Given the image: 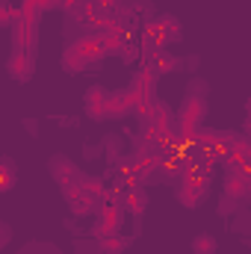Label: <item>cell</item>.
<instances>
[{"label":"cell","instance_id":"15","mask_svg":"<svg viewBox=\"0 0 251 254\" xmlns=\"http://www.w3.org/2000/svg\"><path fill=\"white\" fill-rule=\"evenodd\" d=\"M95 246L101 254H125L130 246V237H125L122 231L116 234H104V237H95Z\"/></svg>","mask_w":251,"mask_h":254},{"label":"cell","instance_id":"18","mask_svg":"<svg viewBox=\"0 0 251 254\" xmlns=\"http://www.w3.org/2000/svg\"><path fill=\"white\" fill-rule=\"evenodd\" d=\"M157 21H160V27H163V36H166V42H169V45L184 39V24H181L175 15H160Z\"/></svg>","mask_w":251,"mask_h":254},{"label":"cell","instance_id":"14","mask_svg":"<svg viewBox=\"0 0 251 254\" xmlns=\"http://www.w3.org/2000/svg\"><path fill=\"white\" fill-rule=\"evenodd\" d=\"M113 24L127 33V36H133V33H139L142 30V18H139V12L133 9V6H119V12L113 15Z\"/></svg>","mask_w":251,"mask_h":254},{"label":"cell","instance_id":"19","mask_svg":"<svg viewBox=\"0 0 251 254\" xmlns=\"http://www.w3.org/2000/svg\"><path fill=\"white\" fill-rule=\"evenodd\" d=\"M104 154H107L110 172L122 166V157H125V154H122V142H119V136H107V139H104Z\"/></svg>","mask_w":251,"mask_h":254},{"label":"cell","instance_id":"11","mask_svg":"<svg viewBox=\"0 0 251 254\" xmlns=\"http://www.w3.org/2000/svg\"><path fill=\"white\" fill-rule=\"evenodd\" d=\"M65 195V204H68V210L77 216V219H86V216H95V210H98V201H92L86 192L80 190V184H74V187H68L63 190Z\"/></svg>","mask_w":251,"mask_h":254},{"label":"cell","instance_id":"26","mask_svg":"<svg viewBox=\"0 0 251 254\" xmlns=\"http://www.w3.org/2000/svg\"><path fill=\"white\" fill-rule=\"evenodd\" d=\"M237 210H240V201H237V198L225 195V198L219 201V216H234Z\"/></svg>","mask_w":251,"mask_h":254},{"label":"cell","instance_id":"31","mask_svg":"<svg viewBox=\"0 0 251 254\" xmlns=\"http://www.w3.org/2000/svg\"><path fill=\"white\" fill-rule=\"evenodd\" d=\"M9 237H12V231H9L6 225H0V249H3L6 243H9Z\"/></svg>","mask_w":251,"mask_h":254},{"label":"cell","instance_id":"2","mask_svg":"<svg viewBox=\"0 0 251 254\" xmlns=\"http://www.w3.org/2000/svg\"><path fill=\"white\" fill-rule=\"evenodd\" d=\"M204 119H207V98H201V95H187V101L175 113V125L189 130V133L204 127Z\"/></svg>","mask_w":251,"mask_h":254},{"label":"cell","instance_id":"8","mask_svg":"<svg viewBox=\"0 0 251 254\" xmlns=\"http://www.w3.org/2000/svg\"><path fill=\"white\" fill-rule=\"evenodd\" d=\"M51 178L57 181V187H63V190H68V187H74L77 181H80V169H77V163L74 160H68V157H63V154H57V157H51Z\"/></svg>","mask_w":251,"mask_h":254},{"label":"cell","instance_id":"25","mask_svg":"<svg viewBox=\"0 0 251 254\" xmlns=\"http://www.w3.org/2000/svg\"><path fill=\"white\" fill-rule=\"evenodd\" d=\"M54 6H57V0H21V12H30V15H39Z\"/></svg>","mask_w":251,"mask_h":254},{"label":"cell","instance_id":"7","mask_svg":"<svg viewBox=\"0 0 251 254\" xmlns=\"http://www.w3.org/2000/svg\"><path fill=\"white\" fill-rule=\"evenodd\" d=\"M142 42H139V51H142V60H148V57H154L157 51H166V36H163V27H160V21L157 18H151V21H145L142 24Z\"/></svg>","mask_w":251,"mask_h":254},{"label":"cell","instance_id":"4","mask_svg":"<svg viewBox=\"0 0 251 254\" xmlns=\"http://www.w3.org/2000/svg\"><path fill=\"white\" fill-rule=\"evenodd\" d=\"M36 33H39V15L15 9V18H12V48H36Z\"/></svg>","mask_w":251,"mask_h":254},{"label":"cell","instance_id":"24","mask_svg":"<svg viewBox=\"0 0 251 254\" xmlns=\"http://www.w3.org/2000/svg\"><path fill=\"white\" fill-rule=\"evenodd\" d=\"M119 57H122V63L125 65H133V63H139L142 60V51H139V42H133V36L125 42V48L119 51Z\"/></svg>","mask_w":251,"mask_h":254},{"label":"cell","instance_id":"6","mask_svg":"<svg viewBox=\"0 0 251 254\" xmlns=\"http://www.w3.org/2000/svg\"><path fill=\"white\" fill-rule=\"evenodd\" d=\"M83 110L92 122H107V116H110V89L89 86L86 95H83Z\"/></svg>","mask_w":251,"mask_h":254},{"label":"cell","instance_id":"5","mask_svg":"<svg viewBox=\"0 0 251 254\" xmlns=\"http://www.w3.org/2000/svg\"><path fill=\"white\" fill-rule=\"evenodd\" d=\"M139 104H142V95H139V92H133L130 86L110 92V116H107V122H110V119H113V122H119V119L133 116Z\"/></svg>","mask_w":251,"mask_h":254},{"label":"cell","instance_id":"20","mask_svg":"<svg viewBox=\"0 0 251 254\" xmlns=\"http://www.w3.org/2000/svg\"><path fill=\"white\" fill-rule=\"evenodd\" d=\"M219 243L213 234H195L192 237V254H216Z\"/></svg>","mask_w":251,"mask_h":254},{"label":"cell","instance_id":"12","mask_svg":"<svg viewBox=\"0 0 251 254\" xmlns=\"http://www.w3.org/2000/svg\"><path fill=\"white\" fill-rule=\"evenodd\" d=\"M119 201H122L125 216H133V219H139V216L148 210V192H145V187H139V184L127 187V190L119 195Z\"/></svg>","mask_w":251,"mask_h":254},{"label":"cell","instance_id":"9","mask_svg":"<svg viewBox=\"0 0 251 254\" xmlns=\"http://www.w3.org/2000/svg\"><path fill=\"white\" fill-rule=\"evenodd\" d=\"M225 195H231V198H237L240 204H246L251 198V169L225 172Z\"/></svg>","mask_w":251,"mask_h":254},{"label":"cell","instance_id":"21","mask_svg":"<svg viewBox=\"0 0 251 254\" xmlns=\"http://www.w3.org/2000/svg\"><path fill=\"white\" fill-rule=\"evenodd\" d=\"M15 181H18V166L3 157V160H0V192H6Z\"/></svg>","mask_w":251,"mask_h":254},{"label":"cell","instance_id":"30","mask_svg":"<svg viewBox=\"0 0 251 254\" xmlns=\"http://www.w3.org/2000/svg\"><path fill=\"white\" fill-rule=\"evenodd\" d=\"M83 154H86V160H95L101 151H98V145H86V148H83Z\"/></svg>","mask_w":251,"mask_h":254},{"label":"cell","instance_id":"27","mask_svg":"<svg viewBox=\"0 0 251 254\" xmlns=\"http://www.w3.org/2000/svg\"><path fill=\"white\" fill-rule=\"evenodd\" d=\"M12 18H15V9H12V3H6V0H0V27H6V24H12Z\"/></svg>","mask_w":251,"mask_h":254},{"label":"cell","instance_id":"16","mask_svg":"<svg viewBox=\"0 0 251 254\" xmlns=\"http://www.w3.org/2000/svg\"><path fill=\"white\" fill-rule=\"evenodd\" d=\"M145 63L151 65L160 77H166V74H172V71H178L181 68V57H175V54H169V51H157L154 57H148Z\"/></svg>","mask_w":251,"mask_h":254},{"label":"cell","instance_id":"10","mask_svg":"<svg viewBox=\"0 0 251 254\" xmlns=\"http://www.w3.org/2000/svg\"><path fill=\"white\" fill-rule=\"evenodd\" d=\"M36 68V48H12V60H9V74L15 80H30Z\"/></svg>","mask_w":251,"mask_h":254},{"label":"cell","instance_id":"28","mask_svg":"<svg viewBox=\"0 0 251 254\" xmlns=\"http://www.w3.org/2000/svg\"><path fill=\"white\" fill-rule=\"evenodd\" d=\"M77 254H101L95 243H77Z\"/></svg>","mask_w":251,"mask_h":254},{"label":"cell","instance_id":"1","mask_svg":"<svg viewBox=\"0 0 251 254\" xmlns=\"http://www.w3.org/2000/svg\"><path fill=\"white\" fill-rule=\"evenodd\" d=\"M125 225V210L116 192H107L95 210V225H92V237H104V234H116Z\"/></svg>","mask_w":251,"mask_h":254},{"label":"cell","instance_id":"13","mask_svg":"<svg viewBox=\"0 0 251 254\" xmlns=\"http://www.w3.org/2000/svg\"><path fill=\"white\" fill-rule=\"evenodd\" d=\"M157 80H160V74H157L148 63H142L139 68H136L133 80H130V89L139 92L142 98H148V95H157Z\"/></svg>","mask_w":251,"mask_h":254},{"label":"cell","instance_id":"22","mask_svg":"<svg viewBox=\"0 0 251 254\" xmlns=\"http://www.w3.org/2000/svg\"><path fill=\"white\" fill-rule=\"evenodd\" d=\"M63 68L68 71V74H80V71H86V68H89V63H86L83 57H77L71 48H65V54H63Z\"/></svg>","mask_w":251,"mask_h":254},{"label":"cell","instance_id":"29","mask_svg":"<svg viewBox=\"0 0 251 254\" xmlns=\"http://www.w3.org/2000/svg\"><path fill=\"white\" fill-rule=\"evenodd\" d=\"M24 254H57V252H54L51 246H30Z\"/></svg>","mask_w":251,"mask_h":254},{"label":"cell","instance_id":"3","mask_svg":"<svg viewBox=\"0 0 251 254\" xmlns=\"http://www.w3.org/2000/svg\"><path fill=\"white\" fill-rule=\"evenodd\" d=\"M175 195H178V201L184 204V207H201L204 204V198L210 195V178H198V175H189L184 181H178V187H175Z\"/></svg>","mask_w":251,"mask_h":254},{"label":"cell","instance_id":"23","mask_svg":"<svg viewBox=\"0 0 251 254\" xmlns=\"http://www.w3.org/2000/svg\"><path fill=\"white\" fill-rule=\"evenodd\" d=\"M216 133H219V130H213V127H198V130L192 133V145H198V148H207V151H213Z\"/></svg>","mask_w":251,"mask_h":254},{"label":"cell","instance_id":"17","mask_svg":"<svg viewBox=\"0 0 251 254\" xmlns=\"http://www.w3.org/2000/svg\"><path fill=\"white\" fill-rule=\"evenodd\" d=\"M77 184H80V190L86 192L92 201H98V204H101V198L110 192V190H107V181H104V178H95V175H80V181H77Z\"/></svg>","mask_w":251,"mask_h":254}]
</instances>
